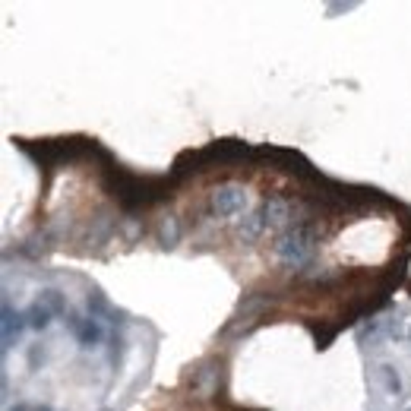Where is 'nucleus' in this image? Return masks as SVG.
Here are the masks:
<instances>
[{"label":"nucleus","mask_w":411,"mask_h":411,"mask_svg":"<svg viewBox=\"0 0 411 411\" xmlns=\"http://www.w3.org/2000/svg\"><path fill=\"white\" fill-rule=\"evenodd\" d=\"M260 212H262V219H266V228H282L288 221V215H291V206H288L279 193H272V197L262 199Z\"/></svg>","instance_id":"39448f33"},{"label":"nucleus","mask_w":411,"mask_h":411,"mask_svg":"<svg viewBox=\"0 0 411 411\" xmlns=\"http://www.w3.org/2000/svg\"><path fill=\"white\" fill-rule=\"evenodd\" d=\"M158 241H161V247H178L180 244V221H178V215H165V219L158 221Z\"/></svg>","instance_id":"9d476101"},{"label":"nucleus","mask_w":411,"mask_h":411,"mask_svg":"<svg viewBox=\"0 0 411 411\" xmlns=\"http://www.w3.org/2000/svg\"><path fill=\"white\" fill-rule=\"evenodd\" d=\"M108 310H111V307H108L105 294H102V291H92V294H89V313H92V320H102Z\"/></svg>","instance_id":"f8f14e48"},{"label":"nucleus","mask_w":411,"mask_h":411,"mask_svg":"<svg viewBox=\"0 0 411 411\" xmlns=\"http://www.w3.org/2000/svg\"><path fill=\"white\" fill-rule=\"evenodd\" d=\"M272 253L279 262L285 266L298 269V266H307L316 253V234L310 225H294V228H285V231L275 238L272 244Z\"/></svg>","instance_id":"f257e3e1"},{"label":"nucleus","mask_w":411,"mask_h":411,"mask_svg":"<svg viewBox=\"0 0 411 411\" xmlns=\"http://www.w3.org/2000/svg\"><path fill=\"white\" fill-rule=\"evenodd\" d=\"M102 411H108V408H102Z\"/></svg>","instance_id":"f3484780"},{"label":"nucleus","mask_w":411,"mask_h":411,"mask_svg":"<svg viewBox=\"0 0 411 411\" xmlns=\"http://www.w3.org/2000/svg\"><path fill=\"white\" fill-rule=\"evenodd\" d=\"M209 209H212L215 219H234L247 209V190L244 184H234V180H225V184L212 187L209 193Z\"/></svg>","instance_id":"f03ea898"},{"label":"nucleus","mask_w":411,"mask_h":411,"mask_svg":"<svg viewBox=\"0 0 411 411\" xmlns=\"http://www.w3.org/2000/svg\"><path fill=\"white\" fill-rule=\"evenodd\" d=\"M408 411H411V408H408Z\"/></svg>","instance_id":"a211bd4d"},{"label":"nucleus","mask_w":411,"mask_h":411,"mask_svg":"<svg viewBox=\"0 0 411 411\" xmlns=\"http://www.w3.org/2000/svg\"><path fill=\"white\" fill-rule=\"evenodd\" d=\"M352 6H354V4H332V6H329V13H348Z\"/></svg>","instance_id":"4468645a"},{"label":"nucleus","mask_w":411,"mask_h":411,"mask_svg":"<svg viewBox=\"0 0 411 411\" xmlns=\"http://www.w3.org/2000/svg\"><path fill=\"white\" fill-rule=\"evenodd\" d=\"M376 383H380L383 393L393 395V399L402 395V374H399V367H393V364H380V367H376Z\"/></svg>","instance_id":"0eeeda50"},{"label":"nucleus","mask_w":411,"mask_h":411,"mask_svg":"<svg viewBox=\"0 0 411 411\" xmlns=\"http://www.w3.org/2000/svg\"><path fill=\"white\" fill-rule=\"evenodd\" d=\"M219 361H199L197 367L190 370V395L193 399H199V402H206V399H212L215 393H219Z\"/></svg>","instance_id":"7ed1b4c3"},{"label":"nucleus","mask_w":411,"mask_h":411,"mask_svg":"<svg viewBox=\"0 0 411 411\" xmlns=\"http://www.w3.org/2000/svg\"><path fill=\"white\" fill-rule=\"evenodd\" d=\"M25 326H29V323H25V313H19V310H13L10 304H4V352H10V348L16 345Z\"/></svg>","instance_id":"423d86ee"},{"label":"nucleus","mask_w":411,"mask_h":411,"mask_svg":"<svg viewBox=\"0 0 411 411\" xmlns=\"http://www.w3.org/2000/svg\"><path fill=\"white\" fill-rule=\"evenodd\" d=\"M35 301H38V304H45V307H48L54 316H66V313H70V310H66V298L57 291V288H42Z\"/></svg>","instance_id":"9b49d317"},{"label":"nucleus","mask_w":411,"mask_h":411,"mask_svg":"<svg viewBox=\"0 0 411 411\" xmlns=\"http://www.w3.org/2000/svg\"><path fill=\"white\" fill-rule=\"evenodd\" d=\"M262 231H266V219H262L260 209H257V212H250V215H247V219L238 225V238L244 241V244H253V241H257Z\"/></svg>","instance_id":"6e6552de"},{"label":"nucleus","mask_w":411,"mask_h":411,"mask_svg":"<svg viewBox=\"0 0 411 411\" xmlns=\"http://www.w3.org/2000/svg\"><path fill=\"white\" fill-rule=\"evenodd\" d=\"M51 320H54V313L45 304H29L25 307V323H29V329H35V332H45V329L51 326Z\"/></svg>","instance_id":"1a4fd4ad"},{"label":"nucleus","mask_w":411,"mask_h":411,"mask_svg":"<svg viewBox=\"0 0 411 411\" xmlns=\"http://www.w3.org/2000/svg\"><path fill=\"white\" fill-rule=\"evenodd\" d=\"M408 339H411V332H408Z\"/></svg>","instance_id":"dca6fc26"},{"label":"nucleus","mask_w":411,"mask_h":411,"mask_svg":"<svg viewBox=\"0 0 411 411\" xmlns=\"http://www.w3.org/2000/svg\"><path fill=\"white\" fill-rule=\"evenodd\" d=\"M66 329L76 335V342L83 348H98L105 339L102 323L92 320V316H79V313H66Z\"/></svg>","instance_id":"20e7f679"},{"label":"nucleus","mask_w":411,"mask_h":411,"mask_svg":"<svg viewBox=\"0 0 411 411\" xmlns=\"http://www.w3.org/2000/svg\"><path fill=\"white\" fill-rule=\"evenodd\" d=\"M38 364H45V348L42 345H32L29 348V367L38 370Z\"/></svg>","instance_id":"ddd939ff"},{"label":"nucleus","mask_w":411,"mask_h":411,"mask_svg":"<svg viewBox=\"0 0 411 411\" xmlns=\"http://www.w3.org/2000/svg\"><path fill=\"white\" fill-rule=\"evenodd\" d=\"M32 411H54V408H48V405H35Z\"/></svg>","instance_id":"2eb2a0df"}]
</instances>
